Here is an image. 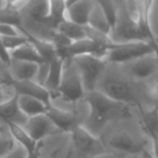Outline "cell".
<instances>
[{
    "instance_id": "obj_22",
    "label": "cell",
    "mask_w": 158,
    "mask_h": 158,
    "mask_svg": "<svg viewBox=\"0 0 158 158\" xmlns=\"http://www.w3.org/2000/svg\"><path fill=\"white\" fill-rule=\"evenodd\" d=\"M142 123L146 132H153L158 135V107L153 110H140Z\"/></svg>"
},
{
    "instance_id": "obj_13",
    "label": "cell",
    "mask_w": 158,
    "mask_h": 158,
    "mask_svg": "<svg viewBox=\"0 0 158 158\" xmlns=\"http://www.w3.org/2000/svg\"><path fill=\"white\" fill-rule=\"evenodd\" d=\"M93 9L94 5L90 0H81L68 6L66 9L65 19L81 26H88Z\"/></svg>"
},
{
    "instance_id": "obj_15",
    "label": "cell",
    "mask_w": 158,
    "mask_h": 158,
    "mask_svg": "<svg viewBox=\"0 0 158 158\" xmlns=\"http://www.w3.org/2000/svg\"><path fill=\"white\" fill-rule=\"evenodd\" d=\"M18 95V106L20 108V112L26 118H31V117L34 116L46 114L48 108L51 106L47 105L41 100L29 97V95Z\"/></svg>"
},
{
    "instance_id": "obj_21",
    "label": "cell",
    "mask_w": 158,
    "mask_h": 158,
    "mask_svg": "<svg viewBox=\"0 0 158 158\" xmlns=\"http://www.w3.org/2000/svg\"><path fill=\"white\" fill-rule=\"evenodd\" d=\"M98 7L103 13L105 20L107 21L110 29H114L118 20V11L113 0H97Z\"/></svg>"
},
{
    "instance_id": "obj_30",
    "label": "cell",
    "mask_w": 158,
    "mask_h": 158,
    "mask_svg": "<svg viewBox=\"0 0 158 158\" xmlns=\"http://www.w3.org/2000/svg\"><path fill=\"white\" fill-rule=\"evenodd\" d=\"M152 44V47H153V50H154V55H155L156 60H157V63H158V41L157 39H153L152 41H149Z\"/></svg>"
},
{
    "instance_id": "obj_19",
    "label": "cell",
    "mask_w": 158,
    "mask_h": 158,
    "mask_svg": "<svg viewBox=\"0 0 158 158\" xmlns=\"http://www.w3.org/2000/svg\"><path fill=\"white\" fill-rule=\"evenodd\" d=\"M48 2L49 11L46 24L56 28L57 25L63 20H65V13L67 9L66 0H48Z\"/></svg>"
},
{
    "instance_id": "obj_11",
    "label": "cell",
    "mask_w": 158,
    "mask_h": 158,
    "mask_svg": "<svg viewBox=\"0 0 158 158\" xmlns=\"http://www.w3.org/2000/svg\"><path fill=\"white\" fill-rule=\"evenodd\" d=\"M6 125L8 126V129H9L12 138L19 143L20 146H22L26 151V158H39V153H38V143L39 142L34 140L25 131L23 126L14 123V121H7Z\"/></svg>"
},
{
    "instance_id": "obj_17",
    "label": "cell",
    "mask_w": 158,
    "mask_h": 158,
    "mask_svg": "<svg viewBox=\"0 0 158 158\" xmlns=\"http://www.w3.org/2000/svg\"><path fill=\"white\" fill-rule=\"evenodd\" d=\"M10 56L11 60H15V61H25V62H33V63H37L39 65L46 64L47 62L44 61L41 55L38 53L36 48L31 41L27 44H23V46L19 47L18 49L11 51L10 52Z\"/></svg>"
},
{
    "instance_id": "obj_29",
    "label": "cell",
    "mask_w": 158,
    "mask_h": 158,
    "mask_svg": "<svg viewBox=\"0 0 158 158\" xmlns=\"http://www.w3.org/2000/svg\"><path fill=\"white\" fill-rule=\"evenodd\" d=\"M9 141L7 140V139H5L3 136L0 135V157L3 155H6L7 153H9L10 151H8V148H9Z\"/></svg>"
},
{
    "instance_id": "obj_12",
    "label": "cell",
    "mask_w": 158,
    "mask_h": 158,
    "mask_svg": "<svg viewBox=\"0 0 158 158\" xmlns=\"http://www.w3.org/2000/svg\"><path fill=\"white\" fill-rule=\"evenodd\" d=\"M40 65L33 62L25 61H15L12 60L8 66L10 78L16 81L23 80H36L39 73Z\"/></svg>"
},
{
    "instance_id": "obj_5",
    "label": "cell",
    "mask_w": 158,
    "mask_h": 158,
    "mask_svg": "<svg viewBox=\"0 0 158 158\" xmlns=\"http://www.w3.org/2000/svg\"><path fill=\"white\" fill-rule=\"evenodd\" d=\"M56 95L72 103L79 101L86 95L81 78L73 60H65L64 62L63 77Z\"/></svg>"
},
{
    "instance_id": "obj_25",
    "label": "cell",
    "mask_w": 158,
    "mask_h": 158,
    "mask_svg": "<svg viewBox=\"0 0 158 158\" xmlns=\"http://www.w3.org/2000/svg\"><path fill=\"white\" fill-rule=\"evenodd\" d=\"M20 28L12 24L7 23H0V36L6 37V36H15L20 35Z\"/></svg>"
},
{
    "instance_id": "obj_27",
    "label": "cell",
    "mask_w": 158,
    "mask_h": 158,
    "mask_svg": "<svg viewBox=\"0 0 158 158\" xmlns=\"http://www.w3.org/2000/svg\"><path fill=\"white\" fill-rule=\"evenodd\" d=\"M149 139L152 141V147H153V158H158V135L153 132H147Z\"/></svg>"
},
{
    "instance_id": "obj_32",
    "label": "cell",
    "mask_w": 158,
    "mask_h": 158,
    "mask_svg": "<svg viewBox=\"0 0 158 158\" xmlns=\"http://www.w3.org/2000/svg\"><path fill=\"white\" fill-rule=\"evenodd\" d=\"M3 101H5V99H3V88L1 86V84H0V103Z\"/></svg>"
},
{
    "instance_id": "obj_26",
    "label": "cell",
    "mask_w": 158,
    "mask_h": 158,
    "mask_svg": "<svg viewBox=\"0 0 158 158\" xmlns=\"http://www.w3.org/2000/svg\"><path fill=\"white\" fill-rule=\"evenodd\" d=\"M0 60L3 64L9 66V64L11 63V56H10V52L5 48L2 44V40H1V37H0Z\"/></svg>"
},
{
    "instance_id": "obj_36",
    "label": "cell",
    "mask_w": 158,
    "mask_h": 158,
    "mask_svg": "<svg viewBox=\"0 0 158 158\" xmlns=\"http://www.w3.org/2000/svg\"><path fill=\"white\" fill-rule=\"evenodd\" d=\"M0 64H3V63H2V62H1V60H0Z\"/></svg>"
},
{
    "instance_id": "obj_18",
    "label": "cell",
    "mask_w": 158,
    "mask_h": 158,
    "mask_svg": "<svg viewBox=\"0 0 158 158\" xmlns=\"http://www.w3.org/2000/svg\"><path fill=\"white\" fill-rule=\"evenodd\" d=\"M55 29L70 41H76V40L87 38L86 26L76 24V23L66 20V19L62 21Z\"/></svg>"
},
{
    "instance_id": "obj_31",
    "label": "cell",
    "mask_w": 158,
    "mask_h": 158,
    "mask_svg": "<svg viewBox=\"0 0 158 158\" xmlns=\"http://www.w3.org/2000/svg\"><path fill=\"white\" fill-rule=\"evenodd\" d=\"M92 158H114L112 155H107V154H104V153H102V154H99V155H95V156H93Z\"/></svg>"
},
{
    "instance_id": "obj_33",
    "label": "cell",
    "mask_w": 158,
    "mask_h": 158,
    "mask_svg": "<svg viewBox=\"0 0 158 158\" xmlns=\"http://www.w3.org/2000/svg\"><path fill=\"white\" fill-rule=\"evenodd\" d=\"M78 1H81V0H66V5H67V7H68V6L73 5V3L78 2Z\"/></svg>"
},
{
    "instance_id": "obj_23",
    "label": "cell",
    "mask_w": 158,
    "mask_h": 158,
    "mask_svg": "<svg viewBox=\"0 0 158 158\" xmlns=\"http://www.w3.org/2000/svg\"><path fill=\"white\" fill-rule=\"evenodd\" d=\"M1 37V36H0ZM2 44L5 46V48L7 49L9 52L18 49L19 47L23 46V44L29 42V38L27 37V35L25 33H22L20 35L15 36H6V37H1Z\"/></svg>"
},
{
    "instance_id": "obj_24",
    "label": "cell",
    "mask_w": 158,
    "mask_h": 158,
    "mask_svg": "<svg viewBox=\"0 0 158 158\" xmlns=\"http://www.w3.org/2000/svg\"><path fill=\"white\" fill-rule=\"evenodd\" d=\"M145 91L149 99L158 101V78L154 76L151 79H148V81L145 86Z\"/></svg>"
},
{
    "instance_id": "obj_9",
    "label": "cell",
    "mask_w": 158,
    "mask_h": 158,
    "mask_svg": "<svg viewBox=\"0 0 158 158\" xmlns=\"http://www.w3.org/2000/svg\"><path fill=\"white\" fill-rule=\"evenodd\" d=\"M10 85L13 88L15 94L29 95V97L36 98L41 100L47 105H52V94L44 86L40 85L36 80H23V81H16V80H10Z\"/></svg>"
},
{
    "instance_id": "obj_6",
    "label": "cell",
    "mask_w": 158,
    "mask_h": 158,
    "mask_svg": "<svg viewBox=\"0 0 158 158\" xmlns=\"http://www.w3.org/2000/svg\"><path fill=\"white\" fill-rule=\"evenodd\" d=\"M23 128L37 142H40L42 139L49 135H53V134L61 132L47 114H41L27 118Z\"/></svg>"
},
{
    "instance_id": "obj_3",
    "label": "cell",
    "mask_w": 158,
    "mask_h": 158,
    "mask_svg": "<svg viewBox=\"0 0 158 158\" xmlns=\"http://www.w3.org/2000/svg\"><path fill=\"white\" fill-rule=\"evenodd\" d=\"M154 50L151 42L148 41H129V42H115L106 55V62L118 65L133 62L145 55L153 54Z\"/></svg>"
},
{
    "instance_id": "obj_2",
    "label": "cell",
    "mask_w": 158,
    "mask_h": 158,
    "mask_svg": "<svg viewBox=\"0 0 158 158\" xmlns=\"http://www.w3.org/2000/svg\"><path fill=\"white\" fill-rule=\"evenodd\" d=\"M95 90H99L110 99L126 105H138L135 92L126 79L118 76H106L98 82Z\"/></svg>"
},
{
    "instance_id": "obj_35",
    "label": "cell",
    "mask_w": 158,
    "mask_h": 158,
    "mask_svg": "<svg viewBox=\"0 0 158 158\" xmlns=\"http://www.w3.org/2000/svg\"><path fill=\"white\" fill-rule=\"evenodd\" d=\"M143 154H144V153H143ZM143 154H142V156H140L141 155V154H140V155H135L136 157H132V158H151V157H145V156H143ZM152 158H153V157H152Z\"/></svg>"
},
{
    "instance_id": "obj_1",
    "label": "cell",
    "mask_w": 158,
    "mask_h": 158,
    "mask_svg": "<svg viewBox=\"0 0 158 158\" xmlns=\"http://www.w3.org/2000/svg\"><path fill=\"white\" fill-rule=\"evenodd\" d=\"M86 97L87 103L90 107L89 123L93 126L95 125L97 128L104 126L115 117H126L129 114V105L114 101L99 90H93L86 93Z\"/></svg>"
},
{
    "instance_id": "obj_28",
    "label": "cell",
    "mask_w": 158,
    "mask_h": 158,
    "mask_svg": "<svg viewBox=\"0 0 158 158\" xmlns=\"http://www.w3.org/2000/svg\"><path fill=\"white\" fill-rule=\"evenodd\" d=\"M3 1H5V6L14 8V9L18 10L24 5L28 3V0H3Z\"/></svg>"
},
{
    "instance_id": "obj_20",
    "label": "cell",
    "mask_w": 158,
    "mask_h": 158,
    "mask_svg": "<svg viewBox=\"0 0 158 158\" xmlns=\"http://www.w3.org/2000/svg\"><path fill=\"white\" fill-rule=\"evenodd\" d=\"M20 115H23L20 112V108L18 106V95H12L10 99L5 100L0 103V120L3 123L7 121H14L18 123L16 118Z\"/></svg>"
},
{
    "instance_id": "obj_8",
    "label": "cell",
    "mask_w": 158,
    "mask_h": 158,
    "mask_svg": "<svg viewBox=\"0 0 158 158\" xmlns=\"http://www.w3.org/2000/svg\"><path fill=\"white\" fill-rule=\"evenodd\" d=\"M108 145L116 151L131 155H140L145 152V143L128 132H117L108 139Z\"/></svg>"
},
{
    "instance_id": "obj_4",
    "label": "cell",
    "mask_w": 158,
    "mask_h": 158,
    "mask_svg": "<svg viewBox=\"0 0 158 158\" xmlns=\"http://www.w3.org/2000/svg\"><path fill=\"white\" fill-rule=\"evenodd\" d=\"M73 61L78 69L86 93L95 90L98 82L103 76V73L105 70L106 63H107L106 60L88 54L74 57Z\"/></svg>"
},
{
    "instance_id": "obj_14",
    "label": "cell",
    "mask_w": 158,
    "mask_h": 158,
    "mask_svg": "<svg viewBox=\"0 0 158 158\" xmlns=\"http://www.w3.org/2000/svg\"><path fill=\"white\" fill-rule=\"evenodd\" d=\"M46 114L53 121V123L59 128L61 132L70 133L74 130V128L78 126L75 114L72 112H68V110H61V108H57L55 106L51 105L48 108Z\"/></svg>"
},
{
    "instance_id": "obj_10",
    "label": "cell",
    "mask_w": 158,
    "mask_h": 158,
    "mask_svg": "<svg viewBox=\"0 0 158 158\" xmlns=\"http://www.w3.org/2000/svg\"><path fill=\"white\" fill-rule=\"evenodd\" d=\"M70 135H72L73 143H74V146L77 151H79L82 154L94 153L95 155H99L95 153L98 147H100L99 140L87 128L80 125L76 126L74 130L70 132Z\"/></svg>"
},
{
    "instance_id": "obj_34",
    "label": "cell",
    "mask_w": 158,
    "mask_h": 158,
    "mask_svg": "<svg viewBox=\"0 0 158 158\" xmlns=\"http://www.w3.org/2000/svg\"><path fill=\"white\" fill-rule=\"evenodd\" d=\"M72 155H73V148H69V151L65 154V156H64L63 158H70L72 157Z\"/></svg>"
},
{
    "instance_id": "obj_16",
    "label": "cell",
    "mask_w": 158,
    "mask_h": 158,
    "mask_svg": "<svg viewBox=\"0 0 158 158\" xmlns=\"http://www.w3.org/2000/svg\"><path fill=\"white\" fill-rule=\"evenodd\" d=\"M64 62H65V60L61 59V57H56L55 60L49 63L48 75L46 77L44 86V88L50 91L52 97L56 95L60 85H61L62 77H63Z\"/></svg>"
},
{
    "instance_id": "obj_7",
    "label": "cell",
    "mask_w": 158,
    "mask_h": 158,
    "mask_svg": "<svg viewBox=\"0 0 158 158\" xmlns=\"http://www.w3.org/2000/svg\"><path fill=\"white\" fill-rule=\"evenodd\" d=\"M123 66L127 68L129 76L135 80H148L158 72V63L154 53L140 57Z\"/></svg>"
}]
</instances>
